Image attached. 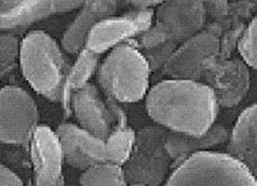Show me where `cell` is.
Here are the masks:
<instances>
[{
    "label": "cell",
    "instance_id": "6da1fadb",
    "mask_svg": "<svg viewBox=\"0 0 257 186\" xmlns=\"http://www.w3.org/2000/svg\"><path fill=\"white\" fill-rule=\"evenodd\" d=\"M146 109L157 124L170 132L203 135L215 124L220 105L204 82L170 78L148 90Z\"/></svg>",
    "mask_w": 257,
    "mask_h": 186
},
{
    "label": "cell",
    "instance_id": "7a4b0ae2",
    "mask_svg": "<svg viewBox=\"0 0 257 186\" xmlns=\"http://www.w3.org/2000/svg\"><path fill=\"white\" fill-rule=\"evenodd\" d=\"M20 63L31 86L52 103L64 98V85L71 65L62 49L43 31H33L22 40Z\"/></svg>",
    "mask_w": 257,
    "mask_h": 186
},
{
    "label": "cell",
    "instance_id": "3957f363",
    "mask_svg": "<svg viewBox=\"0 0 257 186\" xmlns=\"http://www.w3.org/2000/svg\"><path fill=\"white\" fill-rule=\"evenodd\" d=\"M151 68L135 39L116 45L97 68L104 97L118 103H137L147 95Z\"/></svg>",
    "mask_w": 257,
    "mask_h": 186
},
{
    "label": "cell",
    "instance_id": "277c9868",
    "mask_svg": "<svg viewBox=\"0 0 257 186\" xmlns=\"http://www.w3.org/2000/svg\"><path fill=\"white\" fill-rule=\"evenodd\" d=\"M165 185H257V181L230 153L204 150L176 165Z\"/></svg>",
    "mask_w": 257,
    "mask_h": 186
},
{
    "label": "cell",
    "instance_id": "5b68a950",
    "mask_svg": "<svg viewBox=\"0 0 257 186\" xmlns=\"http://www.w3.org/2000/svg\"><path fill=\"white\" fill-rule=\"evenodd\" d=\"M154 17L156 23L135 39L140 50L169 40L181 44L205 28L207 13L201 0H164Z\"/></svg>",
    "mask_w": 257,
    "mask_h": 186
},
{
    "label": "cell",
    "instance_id": "8992f818",
    "mask_svg": "<svg viewBox=\"0 0 257 186\" xmlns=\"http://www.w3.org/2000/svg\"><path fill=\"white\" fill-rule=\"evenodd\" d=\"M168 133L159 124L137 133L131 156L122 165L128 185L165 184L171 169V158L165 146Z\"/></svg>",
    "mask_w": 257,
    "mask_h": 186
},
{
    "label": "cell",
    "instance_id": "52a82bcc",
    "mask_svg": "<svg viewBox=\"0 0 257 186\" xmlns=\"http://www.w3.org/2000/svg\"><path fill=\"white\" fill-rule=\"evenodd\" d=\"M38 122L37 104L27 91L14 85L0 89V142L23 145L31 141Z\"/></svg>",
    "mask_w": 257,
    "mask_h": 186
},
{
    "label": "cell",
    "instance_id": "ba28073f",
    "mask_svg": "<svg viewBox=\"0 0 257 186\" xmlns=\"http://www.w3.org/2000/svg\"><path fill=\"white\" fill-rule=\"evenodd\" d=\"M152 8H133L121 16H112L96 23L87 36L85 46L96 54H104L116 45L136 39L153 25Z\"/></svg>",
    "mask_w": 257,
    "mask_h": 186
},
{
    "label": "cell",
    "instance_id": "9c48e42d",
    "mask_svg": "<svg viewBox=\"0 0 257 186\" xmlns=\"http://www.w3.org/2000/svg\"><path fill=\"white\" fill-rule=\"evenodd\" d=\"M218 52L220 38L203 30L177 46L162 68L163 74L171 79L199 80L205 63L218 56Z\"/></svg>",
    "mask_w": 257,
    "mask_h": 186
},
{
    "label": "cell",
    "instance_id": "30bf717a",
    "mask_svg": "<svg viewBox=\"0 0 257 186\" xmlns=\"http://www.w3.org/2000/svg\"><path fill=\"white\" fill-rule=\"evenodd\" d=\"M203 82L214 91L220 107H234L247 94L250 72L247 65L239 59L209 60L204 66Z\"/></svg>",
    "mask_w": 257,
    "mask_h": 186
},
{
    "label": "cell",
    "instance_id": "8fae6325",
    "mask_svg": "<svg viewBox=\"0 0 257 186\" xmlns=\"http://www.w3.org/2000/svg\"><path fill=\"white\" fill-rule=\"evenodd\" d=\"M84 0H0V31L25 30L57 14L71 13Z\"/></svg>",
    "mask_w": 257,
    "mask_h": 186
},
{
    "label": "cell",
    "instance_id": "7c38bea8",
    "mask_svg": "<svg viewBox=\"0 0 257 186\" xmlns=\"http://www.w3.org/2000/svg\"><path fill=\"white\" fill-rule=\"evenodd\" d=\"M71 107L79 126L106 140L113 132L116 118L98 88L87 83L72 94Z\"/></svg>",
    "mask_w": 257,
    "mask_h": 186
},
{
    "label": "cell",
    "instance_id": "4fadbf2b",
    "mask_svg": "<svg viewBox=\"0 0 257 186\" xmlns=\"http://www.w3.org/2000/svg\"><path fill=\"white\" fill-rule=\"evenodd\" d=\"M36 185H63V152L60 139L48 126H38L31 139Z\"/></svg>",
    "mask_w": 257,
    "mask_h": 186
},
{
    "label": "cell",
    "instance_id": "5bb4252c",
    "mask_svg": "<svg viewBox=\"0 0 257 186\" xmlns=\"http://www.w3.org/2000/svg\"><path fill=\"white\" fill-rule=\"evenodd\" d=\"M56 134L62 146L63 158L71 167L85 170L91 165L107 161L106 141L73 123H63Z\"/></svg>",
    "mask_w": 257,
    "mask_h": 186
},
{
    "label": "cell",
    "instance_id": "9a60e30c",
    "mask_svg": "<svg viewBox=\"0 0 257 186\" xmlns=\"http://www.w3.org/2000/svg\"><path fill=\"white\" fill-rule=\"evenodd\" d=\"M126 4V0H84L80 11L62 37V49L78 55L85 46L87 36L96 23L115 14Z\"/></svg>",
    "mask_w": 257,
    "mask_h": 186
},
{
    "label": "cell",
    "instance_id": "2e32d148",
    "mask_svg": "<svg viewBox=\"0 0 257 186\" xmlns=\"http://www.w3.org/2000/svg\"><path fill=\"white\" fill-rule=\"evenodd\" d=\"M228 139V153L238 158L257 181V103L241 112Z\"/></svg>",
    "mask_w": 257,
    "mask_h": 186
},
{
    "label": "cell",
    "instance_id": "e0dca14e",
    "mask_svg": "<svg viewBox=\"0 0 257 186\" xmlns=\"http://www.w3.org/2000/svg\"><path fill=\"white\" fill-rule=\"evenodd\" d=\"M228 130L222 124H214L203 135H187L169 130L165 146L174 164L171 168L179 165L187 157L199 151L210 150L217 145L224 144L228 140Z\"/></svg>",
    "mask_w": 257,
    "mask_h": 186
},
{
    "label": "cell",
    "instance_id": "ac0fdd59",
    "mask_svg": "<svg viewBox=\"0 0 257 186\" xmlns=\"http://www.w3.org/2000/svg\"><path fill=\"white\" fill-rule=\"evenodd\" d=\"M100 57V54H96L86 48L81 49V51L78 54L77 61L74 65L71 66L68 75H67L63 103H68L71 106L72 94L89 83L90 78L97 71Z\"/></svg>",
    "mask_w": 257,
    "mask_h": 186
},
{
    "label": "cell",
    "instance_id": "d6986e66",
    "mask_svg": "<svg viewBox=\"0 0 257 186\" xmlns=\"http://www.w3.org/2000/svg\"><path fill=\"white\" fill-rule=\"evenodd\" d=\"M136 140L135 130L130 127L114 128L106 139L107 161L124 165L133 152Z\"/></svg>",
    "mask_w": 257,
    "mask_h": 186
},
{
    "label": "cell",
    "instance_id": "ffe728a7",
    "mask_svg": "<svg viewBox=\"0 0 257 186\" xmlns=\"http://www.w3.org/2000/svg\"><path fill=\"white\" fill-rule=\"evenodd\" d=\"M79 182L81 185H127L122 165L109 161L87 168L80 175Z\"/></svg>",
    "mask_w": 257,
    "mask_h": 186
},
{
    "label": "cell",
    "instance_id": "44dd1931",
    "mask_svg": "<svg viewBox=\"0 0 257 186\" xmlns=\"http://www.w3.org/2000/svg\"><path fill=\"white\" fill-rule=\"evenodd\" d=\"M236 48L241 60L247 66L257 69V16L245 27Z\"/></svg>",
    "mask_w": 257,
    "mask_h": 186
},
{
    "label": "cell",
    "instance_id": "7402d4cb",
    "mask_svg": "<svg viewBox=\"0 0 257 186\" xmlns=\"http://www.w3.org/2000/svg\"><path fill=\"white\" fill-rule=\"evenodd\" d=\"M19 39L13 34L0 33V78L8 74L20 59Z\"/></svg>",
    "mask_w": 257,
    "mask_h": 186
},
{
    "label": "cell",
    "instance_id": "603a6c76",
    "mask_svg": "<svg viewBox=\"0 0 257 186\" xmlns=\"http://www.w3.org/2000/svg\"><path fill=\"white\" fill-rule=\"evenodd\" d=\"M180 44L175 42H165L163 44L154 46L151 49H142L141 52L147 60L148 66H150L151 72H156L158 69L164 67L166 61L170 59L172 52L176 50V48Z\"/></svg>",
    "mask_w": 257,
    "mask_h": 186
},
{
    "label": "cell",
    "instance_id": "cb8c5ba5",
    "mask_svg": "<svg viewBox=\"0 0 257 186\" xmlns=\"http://www.w3.org/2000/svg\"><path fill=\"white\" fill-rule=\"evenodd\" d=\"M246 27L244 22L236 23L234 27L224 32L220 38V52H218V57L220 59H229L232 52L238 46L239 40H240L241 34Z\"/></svg>",
    "mask_w": 257,
    "mask_h": 186
},
{
    "label": "cell",
    "instance_id": "d4e9b609",
    "mask_svg": "<svg viewBox=\"0 0 257 186\" xmlns=\"http://www.w3.org/2000/svg\"><path fill=\"white\" fill-rule=\"evenodd\" d=\"M201 3L206 9L207 15L211 16L214 20L222 19L229 11L228 0H201Z\"/></svg>",
    "mask_w": 257,
    "mask_h": 186
},
{
    "label": "cell",
    "instance_id": "484cf974",
    "mask_svg": "<svg viewBox=\"0 0 257 186\" xmlns=\"http://www.w3.org/2000/svg\"><path fill=\"white\" fill-rule=\"evenodd\" d=\"M22 180L10 170L9 168L5 167L4 164L0 163V185H22Z\"/></svg>",
    "mask_w": 257,
    "mask_h": 186
},
{
    "label": "cell",
    "instance_id": "4316f807",
    "mask_svg": "<svg viewBox=\"0 0 257 186\" xmlns=\"http://www.w3.org/2000/svg\"><path fill=\"white\" fill-rule=\"evenodd\" d=\"M164 0H126V4L133 8H154L160 5Z\"/></svg>",
    "mask_w": 257,
    "mask_h": 186
},
{
    "label": "cell",
    "instance_id": "83f0119b",
    "mask_svg": "<svg viewBox=\"0 0 257 186\" xmlns=\"http://www.w3.org/2000/svg\"><path fill=\"white\" fill-rule=\"evenodd\" d=\"M247 2H250L251 4L253 5V9L256 10V9H257V0H247Z\"/></svg>",
    "mask_w": 257,
    "mask_h": 186
}]
</instances>
